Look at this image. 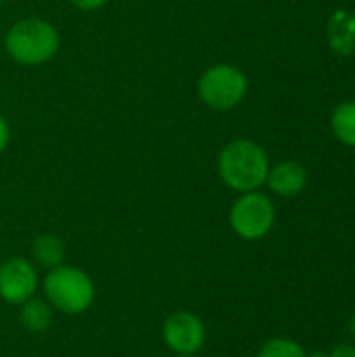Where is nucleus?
Wrapping results in <instances>:
<instances>
[{
  "instance_id": "1",
  "label": "nucleus",
  "mask_w": 355,
  "mask_h": 357,
  "mask_svg": "<svg viewBox=\"0 0 355 357\" xmlns=\"http://www.w3.org/2000/svg\"><path fill=\"white\" fill-rule=\"evenodd\" d=\"M222 182L236 192H253L266 184L270 161L266 151L247 138L228 142L218 159Z\"/></svg>"
},
{
  "instance_id": "2",
  "label": "nucleus",
  "mask_w": 355,
  "mask_h": 357,
  "mask_svg": "<svg viewBox=\"0 0 355 357\" xmlns=\"http://www.w3.org/2000/svg\"><path fill=\"white\" fill-rule=\"evenodd\" d=\"M4 46L13 61H17L19 65L36 67L56 54L61 38L52 23L38 17H29L17 21L6 31Z\"/></svg>"
},
{
  "instance_id": "3",
  "label": "nucleus",
  "mask_w": 355,
  "mask_h": 357,
  "mask_svg": "<svg viewBox=\"0 0 355 357\" xmlns=\"http://www.w3.org/2000/svg\"><path fill=\"white\" fill-rule=\"evenodd\" d=\"M42 289L52 310L67 316H80L88 312L96 297V287L92 278L82 268L65 264L48 270Z\"/></svg>"
},
{
  "instance_id": "4",
  "label": "nucleus",
  "mask_w": 355,
  "mask_h": 357,
  "mask_svg": "<svg viewBox=\"0 0 355 357\" xmlns=\"http://www.w3.org/2000/svg\"><path fill=\"white\" fill-rule=\"evenodd\" d=\"M199 98L216 109V111H228L234 109L247 94V77L245 73L228 63H220L209 67L199 84H197Z\"/></svg>"
},
{
  "instance_id": "5",
  "label": "nucleus",
  "mask_w": 355,
  "mask_h": 357,
  "mask_svg": "<svg viewBox=\"0 0 355 357\" xmlns=\"http://www.w3.org/2000/svg\"><path fill=\"white\" fill-rule=\"evenodd\" d=\"M276 220L274 203L264 192H243L230 209V226L245 241L264 238Z\"/></svg>"
},
{
  "instance_id": "6",
  "label": "nucleus",
  "mask_w": 355,
  "mask_h": 357,
  "mask_svg": "<svg viewBox=\"0 0 355 357\" xmlns=\"http://www.w3.org/2000/svg\"><path fill=\"white\" fill-rule=\"evenodd\" d=\"M161 337L167 349L178 356H197L207 341V328L203 320L186 310L174 312L161 326Z\"/></svg>"
},
{
  "instance_id": "7",
  "label": "nucleus",
  "mask_w": 355,
  "mask_h": 357,
  "mask_svg": "<svg viewBox=\"0 0 355 357\" xmlns=\"http://www.w3.org/2000/svg\"><path fill=\"white\" fill-rule=\"evenodd\" d=\"M40 278L36 264L25 257H8L0 261V299L21 305L36 297Z\"/></svg>"
},
{
  "instance_id": "8",
  "label": "nucleus",
  "mask_w": 355,
  "mask_h": 357,
  "mask_svg": "<svg viewBox=\"0 0 355 357\" xmlns=\"http://www.w3.org/2000/svg\"><path fill=\"white\" fill-rule=\"evenodd\" d=\"M266 184L278 197H297L308 186V172L299 161H282L270 167Z\"/></svg>"
},
{
  "instance_id": "9",
  "label": "nucleus",
  "mask_w": 355,
  "mask_h": 357,
  "mask_svg": "<svg viewBox=\"0 0 355 357\" xmlns=\"http://www.w3.org/2000/svg\"><path fill=\"white\" fill-rule=\"evenodd\" d=\"M19 322L27 333H33V335L46 333L48 326L52 324V305L46 299L31 297L29 301L21 303Z\"/></svg>"
},
{
  "instance_id": "10",
  "label": "nucleus",
  "mask_w": 355,
  "mask_h": 357,
  "mask_svg": "<svg viewBox=\"0 0 355 357\" xmlns=\"http://www.w3.org/2000/svg\"><path fill=\"white\" fill-rule=\"evenodd\" d=\"M31 257L38 266L52 270L65 261V243L56 234H40L31 243Z\"/></svg>"
},
{
  "instance_id": "11",
  "label": "nucleus",
  "mask_w": 355,
  "mask_h": 357,
  "mask_svg": "<svg viewBox=\"0 0 355 357\" xmlns=\"http://www.w3.org/2000/svg\"><path fill=\"white\" fill-rule=\"evenodd\" d=\"M331 46L337 52H354L355 48V15L339 10L328 25Z\"/></svg>"
},
{
  "instance_id": "12",
  "label": "nucleus",
  "mask_w": 355,
  "mask_h": 357,
  "mask_svg": "<svg viewBox=\"0 0 355 357\" xmlns=\"http://www.w3.org/2000/svg\"><path fill=\"white\" fill-rule=\"evenodd\" d=\"M331 130L339 142L355 146V100H345L333 111Z\"/></svg>"
},
{
  "instance_id": "13",
  "label": "nucleus",
  "mask_w": 355,
  "mask_h": 357,
  "mask_svg": "<svg viewBox=\"0 0 355 357\" xmlns=\"http://www.w3.org/2000/svg\"><path fill=\"white\" fill-rule=\"evenodd\" d=\"M257 357H308V354L295 339L274 337L259 347Z\"/></svg>"
},
{
  "instance_id": "14",
  "label": "nucleus",
  "mask_w": 355,
  "mask_h": 357,
  "mask_svg": "<svg viewBox=\"0 0 355 357\" xmlns=\"http://www.w3.org/2000/svg\"><path fill=\"white\" fill-rule=\"evenodd\" d=\"M69 2L75 4V6L82 8V10H96V8L105 6L109 0H69Z\"/></svg>"
},
{
  "instance_id": "15",
  "label": "nucleus",
  "mask_w": 355,
  "mask_h": 357,
  "mask_svg": "<svg viewBox=\"0 0 355 357\" xmlns=\"http://www.w3.org/2000/svg\"><path fill=\"white\" fill-rule=\"evenodd\" d=\"M10 140V128H8V121L0 115V155L4 153L6 144Z\"/></svg>"
},
{
  "instance_id": "16",
  "label": "nucleus",
  "mask_w": 355,
  "mask_h": 357,
  "mask_svg": "<svg viewBox=\"0 0 355 357\" xmlns=\"http://www.w3.org/2000/svg\"><path fill=\"white\" fill-rule=\"evenodd\" d=\"M328 357H355V345L352 343H341V345H337Z\"/></svg>"
},
{
  "instance_id": "17",
  "label": "nucleus",
  "mask_w": 355,
  "mask_h": 357,
  "mask_svg": "<svg viewBox=\"0 0 355 357\" xmlns=\"http://www.w3.org/2000/svg\"><path fill=\"white\" fill-rule=\"evenodd\" d=\"M349 333H352V337L355 339V314L352 316V322H349Z\"/></svg>"
},
{
  "instance_id": "18",
  "label": "nucleus",
  "mask_w": 355,
  "mask_h": 357,
  "mask_svg": "<svg viewBox=\"0 0 355 357\" xmlns=\"http://www.w3.org/2000/svg\"><path fill=\"white\" fill-rule=\"evenodd\" d=\"M308 357H328V354H324V351H314L312 356H308Z\"/></svg>"
},
{
  "instance_id": "19",
  "label": "nucleus",
  "mask_w": 355,
  "mask_h": 357,
  "mask_svg": "<svg viewBox=\"0 0 355 357\" xmlns=\"http://www.w3.org/2000/svg\"><path fill=\"white\" fill-rule=\"evenodd\" d=\"M178 357H197V356H178Z\"/></svg>"
},
{
  "instance_id": "20",
  "label": "nucleus",
  "mask_w": 355,
  "mask_h": 357,
  "mask_svg": "<svg viewBox=\"0 0 355 357\" xmlns=\"http://www.w3.org/2000/svg\"><path fill=\"white\" fill-rule=\"evenodd\" d=\"M0 4H2V0H0Z\"/></svg>"
}]
</instances>
